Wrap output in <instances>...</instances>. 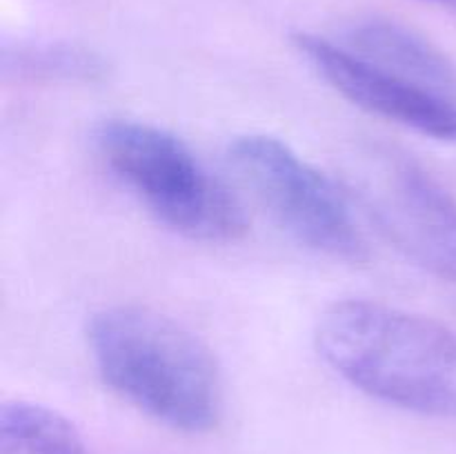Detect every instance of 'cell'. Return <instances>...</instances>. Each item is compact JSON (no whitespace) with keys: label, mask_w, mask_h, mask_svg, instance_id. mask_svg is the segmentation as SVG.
<instances>
[{"label":"cell","mask_w":456,"mask_h":454,"mask_svg":"<svg viewBox=\"0 0 456 454\" xmlns=\"http://www.w3.org/2000/svg\"><path fill=\"white\" fill-rule=\"evenodd\" d=\"M319 356L370 399L421 417H456V332L372 298H343L321 312Z\"/></svg>","instance_id":"1"},{"label":"cell","mask_w":456,"mask_h":454,"mask_svg":"<svg viewBox=\"0 0 456 454\" xmlns=\"http://www.w3.org/2000/svg\"><path fill=\"white\" fill-rule=\"evenodd\" d=\"M101 381L138 412L185 434L212 430L223 412L216 356L191 329L142 305H110L87 323Z\"/></svg>","instance_id":"2"},{"label":"cell","mask_w":456,"mask_h":454,"mask_svg":"<svg viewBox=\"0 0 456 454\" xmlns=\"http://www.w3.org/2000/svg\"><path fill=\"white\" fill-rule=\"evenodd\" d=\"M94 150L107 172L174 234L199 243H234L248 230L230 187L169 129L110 116L94 129Z\"/></svg>","instance_id":"3"},{"label":"cell","mask_w":456,"mask_h":454,"mask_svg":"<svg viewBox=\"0 0 456 454\" xmlns=\"http://www.w3.org/2000/svg\"><path fill=\"white\" fill-rule=\"evenodd\" d=\"M347 194L381 234L428 274L456 285V196L412 154L356 142L343 165Z\"/></svg>","instance_id":"4"},{"label":"cell","mask_w":456,"mask_h":454,"mask_svg":"<svg viewBox=\"0 0 456 454\" xmlns=\"http://www.w3.org/2000/svg\"><path fill=\"white\" fill-rule=\"evenodd\" d=\"M227 160L258 205L297 243L334 261H363L368 243L352 196L292 145L272 134H240L227 145Z\"/></svg>","instance_id":"5"},{"label":"cell","mask_w":456,"mask_h":454,"mask_svg":"<svg viewBox=\"0 0 456 454\" xmlns=\"http://www.w3.org/2000/svg\"><path fill=\"white\" fill-rule=\"evenodd\" d=\"M292 45L316 76L352 105L408 132L456 142V98L374 65L328 36L297 31Z\"/></svg>","instance_id":"6"},{"label":"cell","mask_w":456,"mask_h":454,"mask_svg":"<svg viewBox=\"0 0 456 454\" xmlns=\"http://www.w3.org/2000/svg\"><path fill=\"white\" fill-rule=\"evenodd\" d=\"M338 43L374 65L456 98V62L430 38L403 22L386 16L354 18L343 27Z\"/></svg>","instance_id":"7"},{"label":"cell","mask_w":456,"mask_h":454,"mask_svg":"<svg viewBox=\"0 0 456 454\" xmlns=\"http://www.w3.org/2000/svg\"><path fill=\"white\" fill-rule=\"evenodd\" d=\"M0 454H87L74 423L34 401L0 405Z\"/></svg>","instance_id":"8"},{"label":"cell","mask_w":456,"mask_h":454,"mask_svg":"<svg viewBox=\"0 0 456 454\" xmlns=\"http://www.w3.org/2000/svg\"><path fill=\"white\" fill-rule=\"evenodd\" d=\"M3 71L27 83H102L110 62L74 43H27L3 49Z\"/></svg>","instance_id":"9"},{"label":"cell","mask_w":456,"mask_h":454,"mask_svg":"<svg viewBox=\"0 0 456 454\" xmlns=\"http://www.w3.org/2000/svg\"><path fill=\"white\" fill-rule=\"evenodd\" d=\"M428 3H445V4H452L454 0H428Z\"/></svg>","instance_id":"10"},{"label":"cell","mask_w":456,"mask_h":454,"mask_svg":"<svg viewBox=\"0 0 456 454\" xmlns=\"http://www.w3.org/2000/svg\"><path fill=\"white\" fill-rule=\"evenodd\" d=\"M450 7H452V9H454V12H456V0H454V3H452V4H450Z\"/></svg>","instance_id":"11"}]
</instances>
